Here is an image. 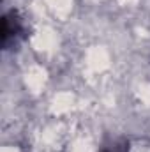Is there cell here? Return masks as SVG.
<instances>
[{
    "mask_svg": "<svg viewBox=\"0 0 150 152\" xmlns=\"http://www.w3.org/2000/svg\"><path fill=\"white\" fill-rule=\"evenodd\" d=\"M103 152H110V151H103ZM113 152H115V151H113Z\"/></svg>",
    "mask_w": 150,
    "mask_h": 152,
    "instance_id": "2",
    "label": "cell"
},
{
    "mask_svg": "<svg viewBox=\"0 0 150 152\" xmlns=\"http://www.w3.org/2000/svg\"><path fill=\"white\" fill-rule=\"evenodd\" d=\"M20 30H21V27H20V21H18V18L14 16V12L5 14V16H4V34H2V42H4V46H7L9 39L14 37Z\"/></svg>",
    "mask_w": 150,
    "mask_h": 152,
    "instance_id": "1",
    "label": "cell"
}]
</instances>
